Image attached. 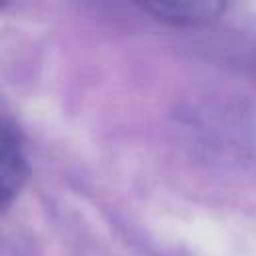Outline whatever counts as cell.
<instances>
[{"label":"cell","mask_w":256,"mask_h":256,"mask_svg":"<svg viewBox=\"0 0 256 256\" xmlns=\"http://www.w3.org/2000/svg\"><path fill=\"white\" fill-rule=\"evenodd\" d=\"M142 10L150 12L154 18L172 24V26H198L208 24L224 10V4L220 2H148L142 4Z\"/></svg>","instance_id":"7a4b0ae2"},{"label":"cell","mask_w":256,"mask_h":256,"mask_svg":"<svg viewBox=\"0 0 256 256\" xmlns=\"http://www.w3.org/2000/svg\"><path fill=\"white\" fill-rule=\"evenodd\" d=\"M26 178V160L18 132L12 130L8 122L2 124V144H0V198L2 208H6L18 194Z\"/></svg>","instance_id":"6da1fadb"}]
</instances>
